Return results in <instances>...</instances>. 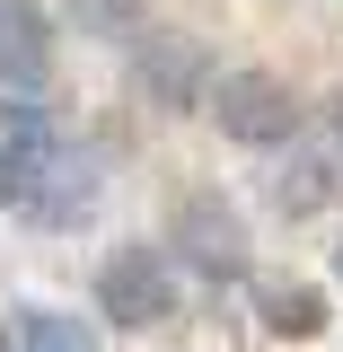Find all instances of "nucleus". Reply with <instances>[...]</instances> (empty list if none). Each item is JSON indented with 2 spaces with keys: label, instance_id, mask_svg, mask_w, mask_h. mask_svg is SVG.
Returning <instances> with one entry per match:
<instances>
[{
  "label": "nucleus",
  "instance_id": "obj_1",
  "mask_svg": "<svg viewBox=\"0 0 343 352\" xmlns=\"http://www.w3.org/2000/svg\"><path fill=\"white\" fill-rule=\"evenodd\" d=\"M0 203L18 220H36V229H80L97 212V159L80 141H62V124L27 115L0 141Z\"/></svg>",
  "mask_w": 343,
  "mask_h": 352
},
{
  "label": "nucleus",
  "instance_id": "obj_2",
  "mask_svg": "<svg viewBox=\"0 0 343 352\" xmlns=\"http://www.w3.org/2000/svg\"><path fill=\"white\" fill-rule=\"evenodd\" d=\"M212 124L229 141H247V150H282V141H300V106L273 71H229L212 88Z\"/></svg>",
  "mask_w": 343,
  "mask_h": 352
},
{
  "label": "nucleus",
  "instance_id": "obj_3",
  "mask_svg": "<svg viewBox=\"0 0 343 352\" xmlns=\"http://www.w3.org/2000/svg\"><path fill=\"white\" fill-rule=\"evenodd\" d=\"M44 71H53V18L36 0H0V97H9V124L44 115Z\"/></svg>",
  "mask_w": 343,
  "mask_h": 352
},
{
  "label": "nucleus",
  "instance_id": "obj_4",
  "mask_svg": "<svg viewBox=\"0 0 343 352\" xmlns=\"http://www.w3.org/2000/svg\"><path fill=\"white\" fill-rule=\"evenodd\" d=\"M97 308H106L124 335L159 326V317L176 308V282H168V264H159V247H124V256L97 264Z\"/></svg>",
  "mask_w": 343,
  "mask_h": 352
},
{
  "label": "nucleus",
  "instance_id": "obj_5",
  "mask_svg": "<svg viewBox=\"0 0 343 352\" xmlns=\"http://www.w3.org/2000/svg\"><path fill=\"white\" fill-rule=\"evenodd\" d=\"M141 80H150L159 106H194L203 97V53H194V36H141Z\"/></svg>",
  "mask_w": 343,
  "mask_h": 352
},
{
  "label": "nucleus",
  "instance_id": "obj_6",
  "mask_svg": "<svg viewBox=\"0 0 343 352\" xmlns=\"http://www.w3.org/2000/svg\"><path fill=\"white\" fill-rule=\"evenodd\" d=\"M176 247L203 264V273H238V256H247L238 220L220 212V203H185V212H176Z\"/></svg>",
  "mask_w": 343,
  "mask_h": 352
},
{
  "label": "nucleus",
  "instance_id": "obj_7",
  "mask_svg": "<svg viewBox=\"0 0 343 352\" xmlns=\"http://www.w3.org/2000/svg\"><path fill=\"white\" fill-rule=\"evenodd\" d=\"M0 352H97V344H88L80 317H62V308H18L0 326Z\"/></svg>",
  "mask_w": 343,
  "mask_h": 352
},
{
  "label": "nucleus",
  "instance_id": "obj_8",
  "mask_svg": "<svg viewBox=\"0 0 343 352\" xmlns=\"http://www.w3.org/2000/svg\"><path fill=\"white\" fill-rule=\"evenodd\" d=\"M264 326L273 335H317L326 326V300L317 291H264Z\"/></svg>",
  "mask_w": 343,
  "mask_h": 352
},
{
  "label": "nucleus",
  "instance_id": "obj_9",
  "mask_svg": "<svg viewBox=\"0 0 343 352\" xmlns=\"http://www.w3.org/2000/svg\"><path fill=\"white\" fill-rule=\"evenodd\" d=\"M317 159L343 176V97H326V115H317Z\"/></svg>",
  "mask_w": 343,
  "mask_h": 352
},
{
  "label": "nucleus",
  "instance_id": "obj_10",
  "mask_svg": "<svg viewBox=\"0 0 343 352\" xmlns=\"http://www.w3.org/2000/svg\"><path fill=\"white\" fill-rule=\"evenodd\" d=\"M335 273H343V247H335Z\"/></svg>",
  "mask_w": 343,
  "mask_h": 352
}]
</instances>
